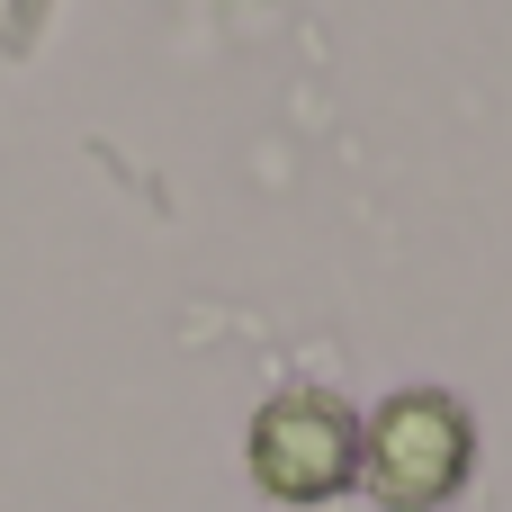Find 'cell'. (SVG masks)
Segmentation results:
<instances>
[{
  "label": "cell",
  "mask_w": 512,
  "mask_h": 512,
  "mask_svg": "<svg viewBox=\"0 0 512 512\" xmlns=\"http://www.w3.org/2000/svg\"><path fill=\"white\" fill-rule=\"evenodd\" d=\"M360 477H369L378 504H396V512L450 504L459 477H468V414L450 396H432V387L378 405V423L360 432Z\"/></svg>",
  "instance_id": "obj_1"
},
{
  "label": "cell",
  "mask_w": 512,
  "mask_h": 512,
  "mask_svg": "<svg viewBox=\"0 0 512 512\" xmlns=\"http://www.w3.org/2000/svg\"><path fill=\"white\" fill-rule=\"evenodd\" d=\"M252 477L279 504H324V495H342L360 477V423L315 387L270 396L261 423H252Z\"/></svg>",
  "instance_id": "obj_2"
}]
</instances>
